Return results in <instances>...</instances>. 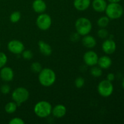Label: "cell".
<instances>
[{
  "label": "cell",
  "instance_id": "obj_11",
  "mask_svg": "<svg viewBox=\"0 0 124 124\" xmlns=\"http://www.w3.org/2000/svg\"><path fill=\"white\" fill-rule=\"evenodd\" d=\"M0 78L3 81L8 82L12 81L14 78V71L9 67H3L0 70Z\"/></svg>",
  "mask_w": 124,
  "mask_h": 124
},
{
  "label": "cell",
  "instance_id": "obj_19",
  "mask_svg": "<svg viewBox=\"0 0 124 124\" xmlns=\"http://www.w3.org/2000/svg\"><path fill=\"white\" fill-rule=\"evenodd\" d=\"M18 107V106L16 103L13 101L12 102H9L7 103L6 105H5V111L8 114L14 113L16 111Z\"/></svg>",
  "mask_w": 124,
  "mask_h": 124
},
{
  "label": "cell",
  "instance_id": "obj_26",
  "mask_svg": "<svg viewBox=\"0 0 124 124\" xmlns=\"http://www.w3.org/2000/svg\"><path fill=\"white\" fill-rule=\"evenodd\" d=\"M22 57L25 60H30L33 57V54L30 50H24L21 53Z\"/></svg>",
  "mask_w": 124,
  "mask_h": 124
},
{
  "label": "cell",
  "instance_id": "obj_29",
  "mask_svg": "<svg viewBox=\"0 0 124 124\" xmlns=\"http://www.w3.org/2000/svg\"><path fill=\"white\" fill-rule=\"evenodd\" d=\"M25 122L23 119L18 117H13L9 121V124H24Z\"/></svg>",
  "mask_w": 124,
  "mask_h": 124
},
{
  "label": "cell",
  "instance_id": "obj_2",
  "mask_svg": "<svg viewBox=\"0 0 124 124\" xmlns=\"http://www.w3.org/2000/svg\"><path fill=\"white\" fill-rule=\"evenodd\" d=\"M76 31L80 36L88 35L92 30L93 25L88 18L86 17H81L77 19L75 24Z\"/></svg>",
  "mask_w": 124,
  "mask_h": 124
},
{
  "label": "cell",
  "instance_id": "obj_17",
  "mask_svg": "<svg viewBox=\"0 0 124 124\" xmlns=\"http://www.w3.org/2000/svg\"><path fill=\"white\" fill-rule=\"evenodd\" d=\"M97 65L102 69H108L112 65V60L108 56H102L98 58Z\"/></svg>",
  "mask_w": 124,
  "mask_h": 124
},
{
  "label": "cell",
  "instance_id": "obj_23",
  "mask_svg": "<svg viewBox=\"0 0 124 124\" xmlns=\"http://www.w3.org/2000/svg\"><path fill=\"white\" fill-rule=\"evenodd\" d=\"M42 69L43 68H42L41 64L38 62H34L30 65L31 71L35 73H39Z\"/></svg>",
  "mask_w": 124,
  "mask_h": 124
},
{
  "label": "cell",
  "instance_id": "obj_3",
  "mask_svg": "<svg viewBox=\"0 0 124 124\" xmlns=\"http://www.w3.org/2000/svg\"><path fill=\"white\" fill-rule=\"evenodd\" d=\"M52 105L47 101H41L34 106V113L40 118H46L52 114Z\"/></svg>",
  "mask_w": 124,
  "mask_h": 124
},
{
  "label": "cell",
  "instance_id": "obj_15",
  "mask_svg": "<svg viewBox=\"0 0 124 124\" xmlns=\"http://www.w3.org/2000/svg\"><path fill=\"white\" fill-rule=\"evenodd\" d=\"M92 8L95 12L102 13L105 12L107 6L106 0H93L92 2Z\"/></svg>",
  "mask_w": 124,
  "mask_h": 124
},
{
  "label": "cell",
  "instance_id": "obj_16",
  "mask_svg": "<svg viewBox=\"0 0 124 124\" xmlns=\"http://www.w3.org/2000/svg\"><path fill=\"white\" fill-rule=\"evenodd\" d=\"M91 5V0H74L73 6L78 11H85Z\"/></svg>",
  "mask_w": 124,
  "mask_h": 124
},
{
  "label": "cell",
  "instance_id": "obj_28",
  "mask_svg": "<svg viewBox=\"0 0 124 124\" xmlns=\"http://www.w3.org/2000/svg\"><path fill=\"white\" fill-rule=\"evenodd\" d=\"M0 90H1V92L4 94H7L10 93L11 90V88L10 87L9 85L7 84H3L2 85V86L0 88Z\"/></svg>",
  "mask_w": 124,
  "mask_h": 124
},
{
  "label": "cell",
  "instance_id": "obj_30",
  "mask_svg": "<svg viewBox=\"0 0 124 124\" xmlns=\"http://www.w3.org/2000/svg\"><path fill=\"white\" fill-rule=\"evenodd\" d=\"M80 38V35L77 32L76 33H73L70 36V40H71L72 42H78L79 41Z\"/></svg>",
  "mask_w": 124,
  "mask_h": 124
},
{
  "label": "cell",
  "instance_id": "obj_20",
  "mask_svg": "<svg viewBox=\"0 0 124 124\" xmlns=\"http://www.w3.org/2000/svg\"><path fill=\"white\" fill-rule=\"evenodd\" d=\"M90 72L93 77L99 78L102 75V69L99 67L98 65H96L91 67Z\"/></svg>",
  "mask_w": 124,
  "mask_h": 124
},
{
  "label": "cell",
  "instance_id": "obj_34",
  "mask_svg": "<svg viewBox=\"0 0 124 124\" xmlns=\"http://www.w3.org/2000/svg\"><path fill=\"white\" fill-rule=\"evenodd\" d=\"M0 47H1V44H0Z\"/></svg>",
  "mask_w": 124,
  "mask_h": 124
},
{
  "label": "cell",
  "instance_id": "obj_21",
  "mask_svg": "<svg viewBox=\"0 0 124 124\" xmlns=\"http://www.w3.org/2000/svg\"><path fill=\"white\" fill-rule=\"evenodd\" d=\"M110 20L107 16H102L98 19L97 24L99 28H106L110 23Z\"/></svg>",
  "mask_w": 124,
  "mask_h": 124
},
{
  "label": "cell",
  "instance_id": "obj_35",
  "mask_svg": "<svg viewBox=\"0 0 124 124\" xmlns=\"http://www.w3.org/2000/svg\"></svg>",
  "mask_w": 124,
  "mask_h": 124
},
{
  "label": "cell",
  "instance_id": "obj_5",
  "mask_svg": "<svg viewBox=\"0 0 124 124\" xmlns=\"http://www.w3.org/2000/svg\"><path fill=\"white\" fill-rule=\"evenodd\" d=\"M30 93L27 88L23 87H19L15 88L12 93V100L15 102L18 106L25 102L29 99Z\"/></svg>",
  "mask_w": 124,
  "mask_h": 124
},
{
  "label": "cell",
  "instance_id": "obj_18",
  "mask_svg": "<svg viewBox=\"0 0 124 124\" xmlns=\"http://www.w3.org/2000/svg\"><path fill=\"white\" fill-rule=\"evenodd\" d=\"M38 48L40 53L46 56H48L52 53V48L50 45L44 41H39L38 42Z\"/></svg>",
  "mask_w": 124,
  "mask_h": 124
},
{
  "label": "cell",
  "instance_id": "obj_8",
  "mask_svg": "<svg viewBox=\"0 0 124 124\" xmlns=\"http://www.w3.org/2000/svg\"><path fill=\"white\" fill-rule=\"evenodd\" d=\"M7 48L10 53L15 54H20L25 50V47L23 42L18 39L10 41L7 44Z\"/></svg>",
  "mask_w": 124,
  "mask_h": 124
},
{
  "label": "cell",
  "instance_id": "obj_22",
  "mask_svg": "<svg viewBox=\"0 0 124 124\" xmlns=\"http://www.w3.org/2000/svg\"><path fill=\"white\" fill-rule=\"evenodd\" d=\"M21 18V13L18 11H15L12 12L10 15V21L12 23H17L19 21Z\"/></svg>",
  "mask_w": 124,
  "mask_h": 124
},
{
  "label": "cell",
  "instance_id": "obj_25",
  "mask_svg": "<svg viewBox=\"0 0 124 124\" xmlns=\"http://www.w3.org/2000/svg\"><path fill=\"white\" fill-rule=\"evenodd\" d=\"M85 81L84 78L78 77L75 81V85L76 88H81L84 86Z\"/></svg>",
  "mask_w": 124,
  "mask_h": 124
},
{
  "label": "cell",
  "instance_id": "obj_12",
  "mask_svg": "<svg viewBox=\"0 0 124 124\" xmlns=\"http://www.w3.org/2000/svg\"><path fill=\"white\" fill-rule=\"evenodd\" d=\"M66 107L63 104H58L53 107L52 114L56 118H62L65 116L67 113Z\"/></svg>",
  "mask_w": 124,
  "mask_h": 124
},
{
  "label": "cell",
  "instance_id": "obj_7",
  "mask_svg": "<svg viewBox=\"0 0 124 124\" xmlns=\"http://www.w3.org/2000/svg\"><path fill=\"white\" fill-rule=\"evenodd\" d=\"M36 24L40 30L46 31L48 30L52 25V18L49 15L46 13L39 14L36 19Z\"/></svg>",
  "mask_w": 124,
  "mask_h": 124
},
{
  "label": "cell",
  "instance_id": "obj_27",
  "mask_svg": "<svg viewBox=\"0 0 124 124\" xmlns=\"http://www.w3.org/2000/svg\"><path fill=\"white\" fill-rule=\"evenodd\" d=\"M7 55L3 52H0V69L4 67L7 62Z\"/></svg>",
  "mask_w": 124,
  "mask_h": 124
},
{
  "label": "cell",
  "instance_id": "obj_4",
  "mask_svg": "<svg viewBox=\"0 0 124 124\" xmlns=\"http://www.w3.org/2000/svg\"><path fill=\"white\" fill-rule=\"evenodd\" d=\"M106 16L111 20L121 18L124 14V8L119 2H110L105 10Z\"/></svg>",
  "mask_w": 124,
  "mask_h": 124
},
{
  "label": "cell",
  "instance_id": "obj_24",
  "mask_svg": "<svg viewBox=\"0 0 124 124\" xmlns=\"http://www.w3.org/2000/svg\"><path fill=\"white\" fill-rule=\"evenodd\" d=\"M97 34L99 38L103 39H105L109 36L108 31L105 28H100L98 30Z\"/></svg>",
  "mask_w": 124,
  "mask_h": 124
},
{
  "label": "cell",
  "instance_id": "obj_13",
  "mask_svg": "<svg viewBox=\"0 0 124 124\" xmlns=\"http://www.w3.org/2000/svg\"><path fill=\"white\" fill-rule=\"evenodd\" d=\"M82 43L85 47L92 49L96 47L97 44V41L94 36L88 34L83 36L82 39Z\"/></svg>",
  "mask_w": 124,
  "mask_h": 124
},
{
  "label": "cell",
  "instance_id": "obj_33",
  "mask_svg": "<svg viewBox=\"0 0 124 124\" xmlns=\"http://www.w3.org/2000/svg\"><path fill=\"white\" fill-rule=\"evenodd\" d=\"M122 87L124 90V78L122 79Z\"/></svg>",
  "mask_w": 124,
  "mask_h": 124
},
{
  "label": "cell",
  "instance_id": "obj_14",
  "mask_svg": "<svg viewBox=\"0 0 124 124\" xmlns=\"http://www.w3.org/2000/svg\"><path fill=\"white\" fill-rule=\"evenodd\" d=\"M32 8L38 14L44 13L47 9V4L44 0H35L32 3Z\"/></svg>",
  "mask_w": 124,
  "mask_h": 124
},
{
  "label": "cell",
  "instance_id": "obj_32",
  "mask_svg": "<svg viewBox=\"0 0 124 124\" xmlns=\"http://www.w3.org/2000/svg\"><path fill=\"white\" fill-rule=\"evenodd\" d=\"M109 2H119L122 0H107Z\"/></svg>",
  "mask_w": 124,
  "mask_h": 124
},
{
  "label": "cell",
  "instance_id": "obj_6",
  "mask_svg": "<svg viewBox=\"0 0 124 124\" xmlns=\"http://www.w3.org/2000/svg\"><path fill=\"white\" fill-rule=\"evenodd\" d=\"M114 87L112 82L104 79L101 81L98 85V92L99 95L104 98L110 97L113 94Z\"/></svg>",
  "mask_w": 124,
  "mask_h": 124
},
{
  "label": "cell",
  "instance_id": "obj_1",
  "mask_svg": "<svg viewBox=\"0 0 124 124\" xmlns=\"http://www.w3.org/2000/svg\"><path fill=\"white\" fill-rule=\"evenodd\" d=\"M56 79L54 70L50 68H44L38 73V81L41 85L50 87L53 85Z\"/></svg>",
  "mask_w": 124,
  "mask_h": 124
},
{
  "label": "cell",
  "instance_id": "obj_10",
  "mask_svg": "<svg viewBox=\"0 0 124 124\" xmlns=\"http://www.w3.org/2000/svg\"><path fill=\"white\" fill-rule=\"evenodd\" d=\"M102 50L105 54H113L116 50V43L113 39H106L102 44Z\"/></svg>",
  "mask_w": 124,
  "mask_h": 124
},
{
  "label": "cell",
  "instance_id": "obj_31",
  "mask_svg": "<svg viewBox=\"0 0 124 124\" xmlns=\"http://www.w3.org/2000/svg\"><path fill=\"white\" fill-rule=\"evenodd\" d=\"M107 79L110 82H113L115 79V75L113 73H110L107 75Z\"/></svg>",
  "mask_w": 124,
  "mask_h": 124
},
{
  "label": "cell",
  "instance_id": "obj_9",
  "mask_svg": "<svg viewBox=\"0 0 124 124\" xmlns=\"http://www.w3.org/2000/svg\"><path fill=\"white\" fill-rule=\"evenodd\" d=\"M99 56L96 52L93 50H88L84 53L83 60L85 64L88 67H92L97 65Z\"/></svg>",
  "mask_w": 124,
  "mask_h": 124
}]
</instances>
